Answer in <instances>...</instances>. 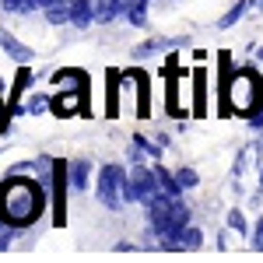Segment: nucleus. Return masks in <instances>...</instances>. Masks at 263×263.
<instances>
[{"label":"nucleus","instance_id":"obj_1","mask_svg":"<svg viewBox=\"0 0 263 263\" xmlns=\"http://www.w3.org/2000/svg\"><path fill=\"white\" fill-rule=\"evenodd\" d=\"M46 211V182L7 179L0 186V218L7 228H25Z\"/></svg>","mask_w":263,"mask_h":263},{"label":"nucleus","instance_id":"obj_2","mask_svg":"<svg viewBox=\"0 0 263 263\" xmlns=\"http://www.w3.org/2000/svg\"><path fill=\"white\" fill-rule=\"evenodd\" d=\"M224 112H239V116H256L263 109V81L253 67H239L224 78Z\"/></svg>","mask_w":263,"mask_h":263},{"label":"nucleus","instance_id":"obj_3","mask_svg":"<svg viewBox=\"0 0 263 263\" xmlns=\"http://www.w3.org/2000/svg\"><path fill=\"white\" fill-rule=\"evenodd\" d=\"M123 182H126V172L120 165H105L99 172V200L109 207V211H120L123 203Z\"/></svg>","mask_w":263,"mask_h":263},{"label":"nucleus","instance_id":"obj_4","mask_svg":"<svg viewBox=\"0 0 263 263\" xmlns=\"http://www.w3.org/2000/svg\"><path fill=\"white\" fill-rule=\"evenodd\" d=\"M162 193V182H158V172L155 168H144L137 165L130 172V200H141V203H151L155 197Z\"/></svg>","mask_w":263,"mask_h":263},{"label":"nucleus","instance_id":"obj_5","mask_svg":"<svg viewBox=\"0 0 263 263\" xmlns=\"http://www.w3.org/2000/svg\"><path fill=\"white\" fill-rule=\"evenodd\" d=\"M53 197H57V224H63V197H67V182H70V162L53 165Z\"/></svg>","mask_w":263,"mask_h":263},{"label":"nucleus","instance_id":"obj_6","mask_svg":"<svg viewBox=\"0 0 263 263\" xmlns=\"http://www.w3.org/2000/svg\"><path fill=\"white\" fill-rule=\"evenodd\" d=\"M84 91H88V88H78V91H57V95H53V112H57V116H70V112H81V105H84Z\"/></svg>","mask_w":263,"mask_h":263},{"label":"nucleus","instance_id":"obj_7","mask_svg":"<svg viewBox=\"0 0 263 263\" xmlns=\"http://www.w3.org/2000/svg\"><path fill=\"white\" fill-rule=\"evenodd\" d=\"M0 49H4V53H7L11 60H18V63H32V49H28V46H21V42L14 39L11 32H4V28H0Z\"/></svg>","mask_w":263,"mask_h":263},{"label":"nucleus","instance_id":"obj_8","mask_svg":"<svg viewBox=\"0 0 263 263\" xmlns=\"http://www.w3.org/2000/svg\"><path fill=\"white\" fill-rule=\"evenodd\" d=\"M91 21H95V4L91 0H70V25L88 28Z\"/></svg>","mask_w":263,"mask_h":263},{"label":"nucleus","instance_id":"obj_9","mask_svg":"<svg viewBox=\"0 0 263 263\" xmlns=\"http://www.w3.org/2000/svg\"><path fill=\"white\" fill-rule=\"evenodd\" d=\"M95 4V18H99V25H105V21H112L116 14H123L120 0H91Z\"/></svg>","mask_w":263,"mask_h":263},{"label":"nucleus","instance_id":"obj_10","mask_svg":"<svg viewBox=\"0 0 263 263\" xmlns=\"http://www.w3.org/2000/svg\"><path fill=\"white\" fill-rule=\"evenodd\" d=\"M46 18H49V25H67L70 21V4L67 0H53L46 7Z\"/></svg>","mask_w":263,"mask_h":263},{"label":"nucleus","instance_id":"obj_11","mask_svg":"<svg viewBox=\"0 0 263 263\" xmlns=\"http://www.w3.org/2000/svg\"><path fill=\"white\" fill-rule=\"evenodd\" d=\"M88 172H91V165L84 162V158L70 162V186H74V190H84V186H88Z\"/></svg>","mask_w":263,"mask_h":263},{"label":"nucleus","instance_id":"obj_12","mask_svg":"<svg viewBox=\"0 0 263 263\" xmlns=\"http://www.w3.org/2000/svg\"><path fill=\"white\" fill-rule=\"evenodd\" d=\"M249 4H253V0H239V4H235V7H232V11H228V14L218 21V25H221V28H232V25H235V21H239L246 11H249Z\"/></svg>","mask_w":263,"mask_h":263},{"label":"nucleus","instance_id":"obj_13","mask_svg":"<svg viewBox=\"0 0 263 263\" xmlns=\"http://www.w3.org/2000/svg\"><path fill=\"white\" fill-rule=\"evenodd\" d=\"M35 7H42L39 0H4V11H18V14H28Z\"/></svg>","mask_w":263,"mask_h":263},{"label":"nucleus","instance_id":"obj_14","mask_svg":"<svg viewBox=\"0 0 263 263\" xmlns=\"http://www.w3.org/2000/svg\"><path fill=\"white\" fill-rule=\"evenodd\" d=\"M126 21H130L134 28H141L144 21H147V7H130V11H126Z\"/></svg>","mask_w":263,"mask_h":263},{"label":"nucleus","instance_id":"obj_15","mask_svg":"<svg viewBox=\"0 0 263 263\" xmlns=\"http://www.w3.org/2000/svg\"><path fill=\"white\" fill-rule=\"evenodd\" d=\"M28 78H32V74H28V67H25V63H21L18 84H14V88H11V102H18V95H21V91H25V84H28Z\"/></svg>","mask_w":263,"mask_h":263},{"label":"nucleus","instance_id":"obj_16","mask_svg":"<svg viewBox=\"0 0 263 263\" xmlns=\"http://www.w3.org/2000/svg\"><path fill=\"white\" fill-rule=\"evenodd\" d=\"M176 179H179V186L182 190H190V186H197V172H193V168H179V172H176Z\"/></svg>","mask_w":263,"mask_h":263},{"label":"nucleus","instance_id":"obj_17","mask_svg":"<svg viewBox=\"0 0 263 263\" xmlns=\"http://www.w3.org/2000/svg\"><path fill=\"white\" fill-rule=\"evenodd\" d=\"M228 228H232V232H246V218L239 214V211H232V214H228Z\"/></svg>","mask_w":263,"mask_h":263},{"label":"nucleus","instance_id":"obj_18","mask_svg":"<svg viewBox=\"0 0 263 263\" xmlns=\"http://www.w3.org/2000/svg\"><path fill=\"white\" fill-rule=\"evenodd\" d=\"M49 105H53V102H49V99H42V95H35V99L28 102V112H46Z\"/></svg>","mask_w":263,"mask_h":263},{"label":"nucleus","instance_id":"obj_19","mask_svg":"<svg viewBox=\"0 0 263 263\" xmlns=\"http://www.w3.org/2000/svg\"><path fill=\"white\" fill-rule=\"evenodd\" d=\"M253 246H256V249H263V218L256 221V242H253Z\"/></svg>","mask_w":263,"mask_h":263},{"label":"nucleus","instance_id":"obj_20","mask_svg":"<svg viewBox=\"0 0 263 263\" xmlns=\"http://www.w3.org/2000/svg\"><path fill=\"white\" fill-rule=\"evenodd\" d=\"M39 4H42V7H49V4H53V0H39Z\"/></svg>","mask_w":263,"mask_h":263},{"label":"nucleus","instance_id":"obj_21","mask_svg":"<svg viewBox=\"0 0 263 263\" xmlns=\"http://www.w3.org/2000/svg\"><path fill=\"white\" fill-rule=\"evenodd\" d=\"M253 4H256V7H260V11H263V0H253Z\"/></svg>","mask_w":263,"mask_h":263},{"label":"nucleus","instance_id":"obj_22","mask_svg":"<svg viewBox=\"0 0 263 263\" xmlns=\"http://www.w3.org/2000/svg\"><path fill=\"white\" fill-rule=\"evenodd\" d=\"M260 186H263V168H260Z\"/></svg>","mask_w":263,"mask_h":263},{"label":"nucleus","instance_id":"obj_23","mask_svg":"<svg viewBox=\"0 0 263 263\" xmlns=\"http://www.w3.org/2000/svg\"><path fill=\"white\" fill-rule=\"evenodd\" d=\"M67 4H70V0H67Z\"/></svg>","mask_w":263,"mask_h":263}]
</instances>
